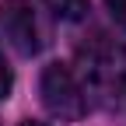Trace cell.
Listing matches in <instances>:
<instances>
[{
    "label": "cell",
    "instance_id": "1",
    "mask_svg": "<svg viewBox=\"0 0 126 126\" xmlns=\"http://www.w3.org/2000/svg\"><path fill=\"white\" fill-rule=\"evenodd\" d=\"M39 94H42L46 112L53 119H60V123H81L84 112H88V91L81 88L77 74L67 63H49L42 70Z\"/></svg>",
    "mask_w": 126,
    "mask_h": 126
},
{
    "label": "cell",
    "instance_id": "2",
    "mask_svg": "<svg viewBox=\"0 0 126 126\" xmlns=\"http://www.w3.org/2000/svg\"><path fill=\"white\" fill-rule=\"evenodd\" d=\"M0 32L21 56H35L49 42V25L35 0H4L0 4Z\"/></svg>",
    "mask_w": 126,
    "mask_h": 126
},
{
    "label": "cell",
    "instance_id": "3",
    "mask_svg": "<svg viewBox=\"0 0 126 126\" xmlns=\"http://www.w3.org/2000/svg\"><path fill=\"white\" fill-rule=\"evenodd\" d=\"M81 60H84V84L94 94L112 98L116 91L126 88V53L119 49V46H112V42L84 46V49H81Z\"/></svg>",
    "mask_w": 126,
    "mask_h": 126
},
{
    "label": "cell",
    "instance_id": "4",
    "mask_svg": "<svg viewBox=\"0 0 126 126\" xmlns=\"http://www.w3.org/2000/svg\"><path fill=\"white\" fill-rule=\"evenodd\" d=\"M46 4L53 7L56 18H67V21L84 18V11H88V0H46Z\"/></svg>",
    "mask_w": 126,
    "mask_h": 126
},
{
    "label": "cell",
    "instance_id": "5",
    "mask_svg": "<svg viewBox=\"0 0 126 126\" xmlns=\"http://www.w3.org/2000/svg\"><path fill=\"white\" fill-rule=\"evenodd\" d=\"M11 88H14V74L7 67V60H4V49H0V102L11 94Z\"/></svg>",
    "mask_w": 126,
    "mask_h": 126
},
{
    "label": "cell",
    "instance_id": "6",
    "mask_svg": "<svg viewBox=\"0 0 126 126\" xmlns=\"http://www.w3.org/2000/svg\"><path fill=\"white\" fill-rule=\"evenodd\" d=\"M105 11L112 14V21L126 28V0H105Z\"/></svg>",
    "mask_w": 126,
    "mask_h": 126
},
{
    "label": "cell",
    "instance_id": "7",
    "mask_svg": "<svg viewBox=\"0 0 126 126\" xmlns=\"http://www.w3.org/2000/svg\"><path fill=\"white\" fill-rule=\"evenodd\" d=\"M21 126H49V123H39V119H25Z\"/></svg>",
    "mask_w": 126,
    "mask_h": 126
}]
</instances>
